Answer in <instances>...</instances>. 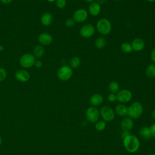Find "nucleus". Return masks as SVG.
<instances>
[{"label": "nucleus", "instance_id": "1", "mask_svg": "<svg viewBox=\"0 0 155 155\" xmlns=\"http://www.w3.org/2000/svg\"><path fill=\"white\" fill-rule=\"evenodd\" d=\"M123 144L125 149L130 153L136 152L140 147L138 137L133 134H128L123 138Z\"/></svg>", "mask_w": 155, "mask_h": 155}, {"label": "nucleus", "instance_id": "2", "mask_svg": "<svg viewBox=\"0 0 155 155\" xmlns=\"http://www.w3.org/2000/svg\"><path fill=\"white\" fill-rule=\"evenodd\" d=\"M143 107L142 104L137 101L133 102L128 107V116L132 119L139 118L143 114Z\"/></svg>", "mask_w": 155, "mask_h": 155}, {"label": "nucleus", "instance_id": "3", "mask_svg": "<svg viewBox=\"0 0 155 155\" xmlns=\"http://www.w3.org/2000/svg\"><path fill=\"white\" fill-rule=\"evenodd\" d=\"M96 29L102 35H108L112 29L111 22L106 18H101L96 23Z\"/></svg>", "mask_w": 155, "mask_h": 155}, {"label": "nucleus", "instance_id": "4", "mask_svg": "<svg viewBox=\"0 0 155 155\" xmlns=\"http://www.w3.org/2000/svg\"><path fill=\"white\" fill-rule=\"evenodd\" d=\"M72 76L73 70L68 65L61 67L57 72V77L61 81H67L71 78Z\"/></svg>", "mask_w": 155, "mask_h": 155}, {"label": "nucleus", "instance_id": "5", "mask_svg": "<svg viewBox=\"0 0 155 155\" xmlns=\"http://www.w3.org/2000/svg\"><path fill=\"white\" fill-rule=\"evenodd\" d=\"M99 111L101 117L105 122H111L114 120L115 117L114 110L110 106L104 105L102 107Z\"/></svg>", "mask_w": 155, "mask_h": 155}, {"label": "nucleus", "instance_id": "6", "mask_svg": "<svg viewBox=\"0 0 155 155\" xmlns=\"http://www.w3.org/2000/svg\"><path fill=\"white\" fill-rule=\"evenodd\" d=\"M87 120L90 123H96L100 119V111L96 107H90L85 112Z\"/></svg>", "mask_w": 155, "mask_h": 155}, {"label": "nucleus", "instance_id": "7", "mask_svg": "<svg viewBox=\"0 0 155 155\" xmlns=\"http://www.w3.org/2000/svg\"><path fill=\"white\" fill-rule=\"evenodd\" d=\"M36 58L31 53H25L21 56L19 59V64L22 67L28 68L34 65Z\"/></svg>", "mask_w": 155, "mask_h": 155}, {"label": "nucleus", "instance_id": "8", "mask_svg": "<svg viewBox=\"0 0 155 155\" xmlns=\"http://www.w3.org/2000/svg\"><path fill=\"white\" fill-rule=\"evenodd\" d=\"M132 93L128 89H122L116 94L117 101L120 104H125L130 102L132 99Z\"/></svg>", "mask_w": 155, "mask_h": 155}, {"label": "nucleus", "instance_id": "9", "mask_svg": "<svg viewBox=\"0 0 155 155\" xmlns=\"http://www.w3.org/2000/svg\"><path fill=\"white\" fill-rule=\"evenodd\" d=\"M95 33V27L91 24H85L83 25L79 30L80 35L84 38H90L92 37Z\"/></svg>", "mask_w": 155, "mask_h": 155}, {"label": "nucleus", "instance_id": "10", "mask_svg": "<svg viewBox=\"0 0 155 155\" xmlns=\"http://www.w3.org/2000/svg\"><path fill=\"white\" fill-rule=\"evenodd\" d=\"M88 16V12L84 8H79L76 10L73 15V19L75 22L82 23L85 22Z\"/></svg>", "mask_w": 155, "mask_h": 155}, {"label": "nucleus", "instance_id": "11", "mask_svg": "<svg viewBox=\"0 0 155 155\" xmlns=\"http://www.w3.org/2000/svg\"><path fill=\"white\" fill-rule=\"evenodd\" d=\"M134 127V122L130 117H124L120 122V128L122 131L129 133Z\"/></svg>", "mask_w": 155, "mask_h": 155}, {"label": "nucleus", "instance_id": "12", "mask_svg": "<svg viewBox=\"0 0 155 155\" xmlns=\"http://www.w3.org/2000/svg\"><path fill=\"white\" fill-rule=\"evenodd\" d=\"M15 76L18 81L21 82H27L30 78V73L24 69H19L16 70L15 74Z\"/></svg>", "mask_w": 155, "mask_h": 155}, {"label": "nucleus", "instance_id": "13", "mask_svg": "<svg viewBox=\"0 0 155 155\" xmlns=\"http://www.w3.org/2000/svg\"><path fill=\"white\" fill-rule=\"evenodd\" d=\"M38 41L41 45H48L51 44L53 41L52 36L48 33H42L38 36Z\"/></svg>", "mask_w": 155, "mask_h": 155}, {"label": "nucleus", "instance_id": "14", "mask_svg": "<svg viewBox=\"0 0 155 155\" xmlns=\"http://www.w3.org/2000/svg\"><path fill=\"white\" fill-rule=\"evenodd\" d=\"M133 50L135 51H141L145 47V42L142 38H136L131 43Z\"/></svg>", "mask_w": 155, "mask_h": 155}, {"label": "nucleus", "instance_id": "15", "mask_svg": "<svg viewBox=\"0 0 155 155\" xmlns=\"http://www.w3.org/2000/svg\"><path fill=\"white\" fill-rule=\"evenodd\" d=\"M101 11V4L97 2H93L90 4L88 7V13L93 16H98Z\"/></svg>", "mask_w": 155, "mask_h": 155}, {"label": "nucleus", "instance_id": "16", "mask_svg": "<svg viewBox=\"0 0 155 155\" xmlns=\"http://www.w3.org/2000/svg\"><path fill=\"white\" fill-rule=\"evenodd\" d=\"M104 102V97L101 94L95 93L93 94L90 98V103L93 107H97L101 105Z\"/></svg>", "mask_w": 155, "mask_h": 155}, {"label": "nucleus", "instance_id": "17", "mask_svg": "<svg viewBox=\"0 0 155 155\" xmlns=\"http://www.w3.org/2000/svg\"><path fill=\"white\" fill-rule=\"evenodd\" d=\"M115 114L120 117H126L128 116V107L124 104H117L114 109Z\"/></svg>", "mask_w": 155, "mask_h": 155}, {"label": "nucleus", "instance_id": "18", "mask_svg": "<svg viewBox=\"0 0 155 155\" xmlns=\"http://www.w3.org/2000/svg\"><path fill=\"white\" fill-rule=\"evenodd\" d=\"M53 20L52 15L49 12H45L41 17V22L44 26L50 25Z\"/></svg>", "mask_w": 155, "mask_h": 155}, {"label": "nucleus", "instance_id": "19", "mask_svg": "<svg viewBox=\"0 0 155 155\" xmlns=\"http://www.w3.org/2000/svg\"><path fill=\"white\" fill-rule=\"evenodd\" d=\"M139 134L143 139L145 140L150 139L151 137H152L150 127H148L147 126H144L140 128V129L139 131Z\"/></svg>", "mask_w": 155, "mask_h": 155}, {"label": "nucleus", "instance_id": "20", "mask_svg": "<svg viewBox=\"0 0 155 155\" xmlns=\"http://www.w3.org/2000/svg\"><path fill=\"white\" fill-rule=\"evenodd\" d=\"M44 54V48L42 45H36L33 50V54L35 58H41Z\"/></svg>", "mask_w": 155, "mask_h": 155}, {"label": "nucleus", "instance_id": "21", "mask_svg": "<svg viewBox=\"0 0 155 155\" xmlns=\"http://www.w3.org/2000/svg\"><path fill=\"white\" fill-rule=\"evenodd\" d=\"M145 74L150 78L155 77V64H151L147 67Z\"/></svg>", "mask_w": 155, "mask_h": 155}, {"label": "nucleus", "instance_id": "22", "mask_svg": "<svg viewBox=\"0 0 155 155\" xmlns=\"http://www.w3.org/2000/svg\"><path fill=\"white\" fill-rule=\"evenodd\" d=\"M94 45L96 48L99 49L103 48L106 45V39L102 36L98 37L94 42Z\"/></svg>", "mask_w": 155, "mask_h": 155}, {"label": "nucleus", "instance_id": "23", "mask_svg": "<svg viewBox=\"0 0 155 155\" xmlns=\"http://www.w3.org/2000/svg\"><path fill=\"white\" fill-rule=\"evenodd\" d=\"M81 64V59L78 56H73L70 60V67L71 68H76Z\"/></svg>", "mask_w": 155, "mask_h": 155}, {"label": "nucleus", "instance_id": "24", "mask_svg": "<svg viewBox=\"0 0 155 155\" xmlns=\"http://www.w3.org/2000/svg\"><path fill=\"white\" fill-rule=\"evenodd\" d=\"M108 90L110 93H116L119 90V85L116 81H111L108 85Z\"/></svg>", "mask_w": 155, "mask_h": 155}, {"label": "nucleus", "instance_id": "25", "mask_svg": "<svg viewBox=\"0 0 155 155\" xmlns=\"http://www.w3.org/2000/svg\"><path fill=\"white\" fill-rule=\"evenodd\" d=\"M94 124V128L98 131H102L106 128V122L103 120H99Z\"/></svg>", "mask_w": 155, "mask_h": 155}, {"label": "nucleus", "instance_id": "26", "mask_svg": "<svg viewBox=\"0 0 155 155\" xmlns=\"http://www.w3.org/2000/svg\"><path fill=\"white\" fill-rule=\"evenodd\" d=\"M120 48H121V50L125 53H130L133 51V48L131 44L127 42H124L121 44Z\"/></svg>", "mask_w": 155, "mask_h": 155}, {"label": "nucleus", "instance_id": "27", "mask_svg": "<svg viewBox=\"0 0 155 155\" xmlns=\"http://www.w3.org/2000/svg\"><path fill=\"white\" fill-rule=\"evenodd\" d=\"M55 4H56V7L58 8L62 9L66 6L67 1L66 0H56Z\"/></svg>", "mask_w": 155, "mask_h": 155}, {"label": "nucleus", "instance_id": "28", "mask_svg": "<svg viewBox=\"0 0 155 155\" xmlns=\"http://www.w3.org/2000/svg\"><path fill=\"white\" fill-rule=\"evenodd\" d=\"M7 77V71L5 68L0 67V82L4 81Z\"/></svg>", "mask_w": 155, "mask_h": 155}, {"label": "nucleus", "instance_id": "29", "mask_svg": "<svg viewBox=\"0 0 155 155\" xmlns=\"http://www.w3.org/2000/svg\"><path fill=\"white\" fill-rule=\"evenodd\" d=\"M107 99L109 102H114L115 101H117V96H116V94L115 93H110L108 96H107Z\"/></svg>", "mask_w": 155, "mask_h": 155}, {"label": "nucleus", "instance_id": "30", "mask_svg": "<svg viewBox=\"0 0 155 155\" xmlns=\"http://www.w3.org/2000/svg\"><path fill=\"white\" fill-rule=\"evenodd\" d=\"M74 24H75V21L73 19V18L67 19L65 22V24L67 27H72L74 25Z\"/></svg>", "mask_w": 155, "mask_h": 155}, {"label": "nucleus", "instance_id": "31", "mask_svg": "<svg viewBox=\"0 0 155 155\" xmlns=\"http://www.w3.org/2000/svg\"><path fill=\"white\" fill-rule=\"evenodd\" d=\"M150 129L151 133V136L155 138V122L151 125V126L150 127Z\"/></svg>", "mask_w": 155, "mask_h": 155}, {"label": "nucleus", "instance_id": "32", "mask_svg": "<svg viewBox=\"0 0 155 155\" xmlns=\"http://www.w3.org/2000/svg\"><path fill=\"white\" fill-rule=\"evenodd\" d=\"M150 58L151 61H153V62H154L155 64V48H154L150 53Z\"/></svg>", "mask_w": 155, "mask_h": 155}, {"label": "nucleus", "instance_id": "33", "mask_svg": "<svg viewBox=\"0 0 155 155\" xmlns=\"http://www.w3.org/2000/svg\"><path fill=\"white\" fill-rule=\"evenodd\" d=\"M34 65L37 67V68H41L42 66V62L41 61H39V60H36L35 62V64Z\"/></svg>", "mask_w": 155, "mask_h": 155}, {"label": "nucleus", "instance_id": "34", "mask_svg": "<svg viewBox=\"0 0 155 155\" xmlns=\"http://www.w3.org/2000/svg\"><path fill=\"white\" fill-rule=\"evenodd\" d=\"M1 2L2 3V4H10L13 0H0Z\"/></svg>", "mask_w": 155, "mask_h": 155}, {"label": "nucleus", "instance_id": "35", "mask_svg": "<svg viewBox=\"0 0 155 155\" xmlns=\"http://www.w3.org/2000/svg\"><path fill=\"white\" fill-rule=\"evenodd\" d=\"M151 116H152V118L155 121V109L154 110H153V111L151 112Z\"/></svg>", "mask_w": 155, "mask_h": 155}, {"label": "nucleus", "instance_id": "36", "mask_svg": "<svg viewBox=\"0 0 155 155\" xmlns=\"http://www.w3.org/2000/svg\"><path fill=\"white\" fill-rule=\"evenodd\" d=\"M105 1V0H96V2H97V3H99V4L104 3Z\"/></svg>", "mask_w": 155, "mask_h": 155}, {"label": "nucleus", "instance_id": "37", "mask_svg": "<svg viewBox=\"0 0 155 155\" xmlns=\"http://www.w3.org/2000/svg\"><path fill=\"white\" fill-rule=\"evenodd\" d=\"M84 1H85L86 2H88V3H91V2L95 1V0H84Z\"/></svg>", "mask_w": 155, "mask_h": 155}, {"label": "nucleus", "instance_id": "38", "mask_svg": "<svg viewBox=\"0 0 155 155\" xmlns=\"http://www.w3.org/2000/svg\"><path fill=\"white\" fill-rule=\"evenodd\" d=\"M4 49V47L2 45H0V51H2Z\"/></svg>", "mask_w": 155, "mask_h": 155}, {"label": "nucleus", "instance_id": "39", "mask_svg": "<svg viewBox=\"0 0 155 155\" xmlns=\"http://www.w3.org/2000/svg\"><path fill=\"white\" fill-rule=\"evenodd\" d=\"M48 2H55L56 0H47Z\"/></svg>", "mask_w": 155, "mask_h": 155}, {"label": "nucleus", "instance_id": "40", "mask_svg": "<svg viewBox=\"0 0 155 155\" xmlns=\"http://www.w3.org/2000/svg\"><path fill=\"white\" fill-rule=\"evenodd\" d=\"M148 2H155V0H147Z\"/></svg>", "mask_w": 155, "mask_h": 155}, {"label": "nucleus", "instance_id": "41", "mask_svg": "<svg viewBox=\"0 0 155 155\" xmlns=\"http://www.w3.org/2000/svg\"><path fill=\"white\" fill-rule=\"evenodd\" d=\"M1 143H2V137H1V136H0V146L1 145Z\"/></svg>", "mask_w": 155, "mask_h": 155}, {"label": "nucleus", "instance_id": "42", "mask_svg": "<svg viewBox=\"0 0 155 155\" xmlns=\"http://www.w3.org/2000/svg\"><path fill=\"white\" fill-rule=\"evenodd\" d=\"M148 155H155V153H150Z\"/></svg>", "mask_w": 155, "mask_h": 155}, {"label": "nucleus", "instance_id": "43", "mask_svg": "<svg viewBox=\"0 0 155 155\" xmlns=\"http://www.w3.org/2000/svg\"><path fill=\"white\" fill-rule=\"evenodd\" d=\"M114 1H120V0H114Z\"/></svg>", "mask_w": 155, "mask_h": 155}, {"label": "nucleus", "instance_id": "44", "mask_svg": "<svg viewBox=\"0 0 155 155\" xmlns=\"http://www.w3.org/2000/svg\"><path fill=\"white\" fill-rule=\"evenodd\" d=\"M69 1H74V0H69Z\"/></svg>", "mask_w": 155, "mask_h": 155}]
</instances>
